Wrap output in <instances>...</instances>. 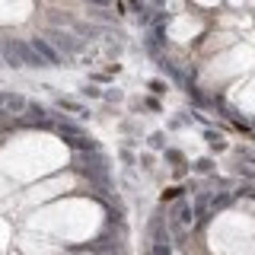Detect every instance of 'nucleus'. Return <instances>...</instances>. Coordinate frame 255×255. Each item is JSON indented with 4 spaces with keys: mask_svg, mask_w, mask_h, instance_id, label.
<instances>
[{
    "mask_svg": "<svg viewBox=\"0 0 255 255\" xmlns=\"http://www.w3.org/2000/svg\"><path fill=\"white\" fill-rule=\"evenodd\" d=\"M0 54H3V61L10 64V67H48V64L35 54V48H32L29 42H16V38H13V42L3 45Z\"/></svg>",
    "mask_w": 255,
    "mask_h": 255,
    "instance_id": "1",
    "label": "nucleus"
},
{
    "mask_svg": "<svg viewBox=\"0 0 255 255\" xmlns=\"http://www.w3.org/2000/svg\"><path fill=\"white\" fill-rule=\"evenodd\" d=\"M45 38L51 42L54 48H58L61 54H77V51H83V38H77V32H64V29H48L45 32Z\"/></svg>",
    "mask_w": 255,
    "mask_h": 255,
    "instance_id": "2",
    "label": "nucleus"
},
{
    "mask_svg": "<svg viewBox=\"0 0 255 255\" xmlns=\"http://www.w3.org/2000/svg\"><path fill=\"white\" fill-rule=\"evenodd\" d=\"M29 45L35 48V54H38V58H42L45 64H61V51H58V48H54L51 42H48L45 35H35Z\"/></svg>",
    "mask_w": 255,
    "mask_h": 255,
    "instance_id": "3",
    "label": "nucleus"
},
{
    "mask_svg": "<svg viewBox=\"0 0 255 255\" xmlns=\"http://www.w3.org/2000/svg\"><path fill=\"white\" fill-rule=\"evenodd\" d=\"M191 217H195L191 204H182V201H179V207H175V223H172V227H175V236H182L179 230H188V227H191Z\"/></svg>",
    "mask_w": 255,
    "mask_h": 255,
    "instance_id": "4",
    "label": "nucleus"
},
{
    "mask_svg": "<svg viewBox=\"0 0 255 255\" xmlns=\"http://www.w3.org/2000/svg\"><path fill=\"white\" fill-rule=\"evenodd\" d=\"M0 102H3V109H6V112H13V115H19V112H26V109H29V102L22 99V96H0Z\"/></svg>",
    "mask_w": 255,
    "mask_h": 255,
    "instance_id": "5",
    "label": "nucleus"
},
{
    "mask_svg": "<svg viewBox=\"0 0 255 255\" xmlns=\"http://www.w3.org/2000/svg\"><path fill=\"white\" fill-rule=\"evenodd\" d=\"M150 243H169V236H166V227H163V217L150 220Z\"/></svg>",
    "mask_w": 255,
    "mask_h": 255,
    "instance_id": "6",
    "label": "nucleus"
},
{
    "mask_svg": "<svg viewBox=\"0 0 255 255\" xmlns=\"http://www.w3.org/2000/svg\"><path fill=\"white\" fill-rule=\"evenodd\" d=\"M70 29L80 32L83 38H96V29H93V26H86V22H70Z\"/></svg>",
    "mask_w": 255,
    "mask_h": 255,
    "instance_id": "7",
    "label": "nucleus"
},
{
    "mask_svg": "<svg viewBox=\"0 0 255 255\" xmlns=\"http://www.w3.org/2000/svg\"><path fill=\"white\" fill-rule=\"evenodd\" d=\"M150 255H172L169 243H150Z\"/></svg>",
    "mask_w": 255,
    "mask_h": 255,
    "instance_id": "8",
    "label": "nucleus"
},
{
    "mask_svg": "<svg viewBox=\"0 0 255 255\" xmlns=\"http://www.w3.org/2000/svg\"><path fill=\"white\" fill-rule=\"evenodd\" d=\"M227 204H233V195H217L214 198V207H227Z\"/></svg>",
    "mask_w": 255,
    "mask_h": 255,
    "instance_id": "9",
    "label": "nucleus"
},
{
    "mask_svg": "<svg viewBox=\"0 0 255 255\" xmlns=\"http://www.w3.org/2000/svg\"><path fill=\"white\" fill-rule=\"evenodd\" d=\"M86 3H93V6H109L112 0H86Z\"/></svg>",
    "mask_w": 255,
    "mask_h": 255,
    "instance_id": "10",
    "label": "nucleus"
},
{
    "mask_svg": "<svg viewBox=\"0 0 255 255\" xmlns=\"http://www.w3.org/2000/svg\"><path fill=\"white\" fill-rule=\"evenodd\" d=\"M131 6H134V10H137V13L143 10V3H140V0H131Z\"/></svg>",
    "mask_w": 255,
    "mask_h": 255,
    "instance_id": "11",
    "label": "nucleus"
},
{
    "mask_svg": "<svg viewBox=\"0 0 255 255\" xmlns=\"http://www.w3.org/2000/svg\"><path fill=\"white\" fill-rule=\"evenodd\" d=\"M0 61H3V54H0Z\"/></svg>",
    "mask_w": 255,
    "mask_h": 255,
    "instance_id": "12",
    "label": "nucleus"
}]
</instances>
